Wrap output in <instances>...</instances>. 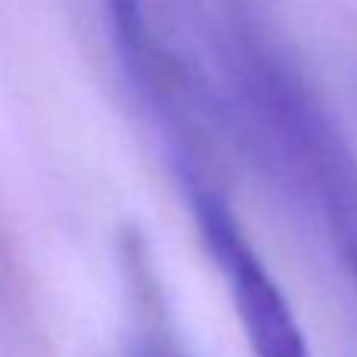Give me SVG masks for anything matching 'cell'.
<instances>
[{"mask_svg":"<svg viewBox=\"0 0 357 357\" xmlns=\"http://www.w3.org/2000/svg\"><path fill=\"white\" fill-rule=\"evenodd\" d=\"M235 88L264 135V148L320 216L357 289V160L339 126L307 85L264 50L251 47L238 56Z\"/></svg>","mask_w":357,"mask_h":357,"instance_id":"6da1fadb","label":"cell"},{"mask_svg":"<svg viewBox=\"0 0 357 357\" xmlns=\"http://www.w3.org/2000/svg\"><path fill=\"white\" fill-rule=\"evenodd\" d=\"M188 195L204 245L226 279L251 357H310L304 329L289 298L251 248L222 197H216V191L204 188L201 182H188Z\"/></svg>","mask_w":357,"mask_h":357,"instance_id":"7a4b0ae2","label":"cell"},{"mask_svg":"<svg viewBox=\"0 0 357 357\" xmlns=\"http://www.w3.org/2000/svg\"><path fill=\"white\" fill-rule=\"evenodd\" d=\"M129 357H185L173 342H167L163 335H148L142 345H135V351Z\"/></svg>","mask_w":357,"mask_h":357,"instance_id":"3957f363","label":"cell"}]
</instances>
